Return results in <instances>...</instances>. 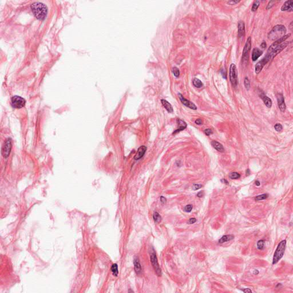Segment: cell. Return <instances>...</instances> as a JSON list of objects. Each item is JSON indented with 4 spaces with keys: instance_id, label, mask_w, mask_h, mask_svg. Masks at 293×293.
Listing matches in <instances>:
<instances>
[{
    "instance_id": "cell-1",
    "label": "cell",
    "mask_w": 293,
    "mask_h": 293,
    "mask_svg": "<svg viewBox=\"0 0 293 293\" xmlns=\"http://www.w3.org/2000/svg\"><path fill=\"white\" fill-rule=\"evenodd\" d=\"M31 9L36 18L39 20H44L47 14V7L44 3L36 2L31 5Z\"/></svg>"
},
{
    "instance_id": "cell-16",
    "label": "cell",
    "mask_w": 293,
    "mask_h": 293,
    "mask_svg": "<svg viewBox=\"0 0 293 293\" xmlns=\"http://www.w3.org/2000/svg\"><path fill=\"white\" fill-rule=\"evenodd\" d=\"M177 123L178 127H177V130H176L175 131L173 132V134L179 133V132L184 130V129H186V127H187V124H186V122L184 121L183 120L180 119H177Z\"/></svg>"
},
{
    "instance_id": "cell-42",
    "label": "cell",
    "mask_w": 293,
    "mask_h": 293,
    "mask_svg": "<svg viewBox=\"0 0 293 293\" xmlns=\"http://www.w3.org/2000/svg\"><path fill=\"white\" fill-rule=\"evenodd\" d=\"M195 123L197 125H201L202 124V120H201L200 119H196L195 120Z\"/></svg>"
},
{
    "instance_id": "cell-37",
    "label": "cell",
    "mask_w": 293,
    "mask_h": 293,
    "mask_svg": "<svg viewBox=\"0 0 293 293\" xmlns=\"http://www.w3.org/2000/svg\"><path fill=\"white\" fill-rule=\"evenodd\" d=\"M204 132L206 135L210 136L211 134L213 133V131H212L211 129L208 128V129H206V130L204 131Z\"/></svg>"
},
{
    "instance_id": "cell-6",
    "label": "cell",
    "mask_w": 293,
    "mask_h": 293,
    "mask_svg": "<svg viewBox=\"0 0 293 293\" xmlns=\"http://www.w3.org/2000/svg\"><path fill=\"white\" fill-rule=\"evenodd\" d=\"M26 101L18 96H13L11 99V105L14 108H21L25 106Z\"/></svg>"
},
{
    "instance_id": "cell-30",
    "label": "cell",
    "mask_w": 293,
    "mask_h": 293,
    "mask_svg": "<svg viewBox=\"0 0 293 293\" xmlns=\"http://www.w3.org/2000/svg\"><path fill=\"white\" fill-rule=\"evenodd\" d=\"M265 241L264 240H259L257 242V248L258 249L260 250H263L264 249V246H265Z\"/></svg>"
},
{
    "instance_id": "cell-34",
    "label": "cell",
    "mask_w": 293,
    "mask_h": 293,
    "mask_svg": "<svg viewBox=\"0 0 293 293\" xmlns=\"http://www.w3.org/2000/svg\"><path fill=\"white\" fill-rule=\"evenodd\" d=\"M274 128L277 132H280L282 130V129H283V127H282V125L280 124L277 123L276 124L274 125Z\"/></svg>"
},
{
    "instance_id": "cell-15",
    "label": "cell",
    "mask_w": 293,
    "mask_h": 293,
    "mask_svg": "<svg viewBox=\"0 0 293 293\" xmlns=\"http://www.w3.org/2000/svg\"><path fill=\"white\" fill-rule=\"evenodd\" d=\"M238 34L239 38L244 37L245 35V25L243 21H239L238 25Z\"/></svg>"
},
{
    "instance_id": "cell-25",
    "label": "cell",
    "mask_w": 293,
    "mask_h": 293,
    "mask_svg": "<svg viewBox=\"0 0 293 293\" xmlns=\"http://www.w3.org/2000/svg\"><path fill=\"white\" fill-rule=\"evenodd\" d=\"M111 270L112 273L113 275H114V276H116V277L118 276V274H119V270H118V265L116 264V263H115V264H113L112 266H111Z\"/></svg>"
},
{
    "instance_id": "cell-21",
    "label": "cell",
    "mask_w": 293,
    "mask_h": 293,
    "mask_svg": "<svg viewBox=\"0 0 293 293\" xmlns=\"http://www.w3.org/2000/svg\"><path fill=\"white\" fill-rule=\"evenodd\" d=\"M211 145L215 149L217 150V151L219 152H223L225 151V149H224L223 146L218 142H216V141H213V142H211Z\"/></svg>"
},
{
    "instance_id": "cell-47",
    "label": "cell",
    "mask_w": 293,
    "mask_h": 293,
    "mask_svg": "<svg viewBox=\"0 0 293 293\" xmlns=\"http://www.w3.org/2000/svg\"><path fill=\"white\" fill-rule=\"evenodd\" d=\"M221 181H222V182L223 183H225V184H228V181H227V180H226L225 179H223Z\"/></svg>"
},
{
    "instance_id": "cell-17",
    "label": "cell",
    "mask_w": 293,
    "mask_h": 293,
    "mask_svg": "<svg viewBox=\"0 0 293 293\" xmlns=\"http://www.w3.org/2000/svg\"><path fill=\"white\" fill-rule=\"evenodd\" d=\"M133 263H134V267H135V271L136 272V273L137 275L140 274L142 273V266H141L140 261H139V259L138 257L135 258V259H134V261H133Z\"/></svg>"
},
{
    "instance_id": "cell-29",
    "label": "cell",
    "mask_w": 293,
    "mask_h": 293,
    "mask_svg": "<svg viewBox=\"0 0 293 293\" xmlns=\"http://www.w3.org/2000/svg\"><path fill=\"white\" fill-rule=\"evenodd\" d=\"M268 195L267 194H262V195H258L257 196H256L255 198V200L256 201H259V200H265L267 199V198H268Z\"/></svg>"
},
{
    "instance_id": "cell-3",
    "label": "cell",
    "mask_w": 293,
    "mask_h": 293,
    "mask_svg": "<svg viewBox=\"0 0 293 293\" xmlns=\"http://www.w3.org/2000/svg\"><path fill=\"white\" fill-rule=\"evenodd\" d=\"M286 246V240H282L278 244L276 250H275L274 254L273 265L276 264L283 257L285 251Z\"/></svg>"
},
{
    "instance_id": "cell-39",
    "label": "cell",
    "mask_w": 293,
    "mask_h": 293,
    "mask_svg": "<svg viewBox=\"0 0 293 293\" xmlns=\"http://www.w3.org/2000/svg\"><path fill=\"white\" fill-rule=\"evenodd\" d=\"M160 202H161V204H165L167 202V199L165 197H164V196H160Z\"/></svg>"
},
{
    "instance_id": "cell-7",
    "label": "cell",
    "mask_w": 293,
    "mask_h": 293,
    "mask_svg": "<svg viewBox=\"0 0 293 293\" xmlns=\"http://www.w3.org/2000/svg\"><path fill=\"white\" fill-rule=\"evenodd\" d=\"M251 49V38L249 37L248 38L245 45H244L243 51L242 53V60L244 61H247L249 60V56L250 52Z\"/></svg>"
},
{
    "instance_id": "cell-10",
    "label": "cell",
    "mask_w": 293,
    "mask_h": 293,
    "mask_svg": "<svg viewBox=\"0 0 293 293\" xmlns=\"http://www.w3.org/2000/svg\"><path fill=\"white\" fill-rule=\"evenodd\" d=\"M289 44V42H288V41H285L284 42L282 43L281 44H280V45L277 46V47L275 48L271 53H267V54H269L270 56H271V58H273L274 57H275L276 56L277 54H279L280 52H281L283 51V50L285 49V48L286 47V46L288 45Z\"/></svg>"
},
{
    "instance_id": "cell-5",
    "label": "cell",
    "mask_w": 293,
    "mask_h": 293,
    "mask_svg": "<svg viewBox=\"0 0 293 293\" xmlns=\"http://www.w3.org/2000/svg\"><path fill=\"white\" fill-rule=\"evenodd\" d=\"M230 80L232 87H236L238 85V72L235 64H231L230 67Z\"/></svg>"
},
{
    "instance_id": "cell-13",
    "label": "cell",
    "mask_w": 293,
    "mask_h": 293,
    "mask_svg": "<svg viewBox=\"0 0 293 293\" xmlns=\"http://www.w3.org/2000/svg\"><path fill=\"white\" fill-rule=\"evenodd\" d=\"M277 102H278V107L280 111L283 112L285 111L286 106L285 103V98L282 93H278L277 95Z\"/></svg>"
},
{
    "instance_id": "cell-38",
    "label": "cell",
    "mask_w": 293,
    "mask_h": 293,
    "mask_svg": "<svg viewBox=\"0 0 293 293\" xmlns=\"http://www.w3.org/2000/svg\"><path fill=\"white\" fill-rule=\"evenodd\" d=\"M220 73H221V75L222 76H223V79H227V73H226V71L225 69H222L220 70Z\"/></svg>"
},
{
    "instance_id": "cell-12",
    "label": "cell",
    "mask_w": 293,
    "mask_h": 293,
    "mask_svg": "<svg viewBox=\"0 0 293 293\" xmlns=\"http://www.w3.org/2000/svg\"><path fill=\"white\" fill-rule=\"evenodd\" d=\"M179 99H180L181 102L183 105L184 106L187 107H188L189 108H190V109H192V110H196L197 109V107L195 106V104H194L192 102H191L188 100H187L186 99H185L183 96H182V94L180 93H179Z\"/></svg>"
},
{
    "instance_id": "cell-45",
    "label": "cell",
    "mask_w": 293,
    "mask_h": 293,
    "mask_svg": "<svg viewBox=\"0 0 293 293\" xmlns=\"http://www.w3.org/2000/svg\"><path fill=\"white\" fill-rule=\"evenodd\" d=\"M246 176H249L250 175V171L249 169H247L246 171Z\"/></svg>"
},
{
    "instance_id": "cell-44",
    "label": "cell",
    "mask_w": 293,
    "mask_h": 293,
    "mask_svg": "<svg viewBox=\"0 0 293 293\" xmlns=\"http://www.w3.org/2000/svg\"><path fill=\"white\" fill-rule=\"evenodd\" d=\"M203 195H204V192H203V191H200V192H198L197 194L198 197H199V198L203 197Z\"/></svg>"
},
{
    "instance_id": "cell-2",
    "label": "cell",
    "mask_w": 293,
    "mask_h": 293,
    "mask_svg": "<svg viewBox=\"0 0 293 293\" xmlns=\"http://www.w3.org/2000/svg\"><path fill=\"white\" fill-rule=\"evenodd\" d=\"M286 32V28L285 26L277 25L268 33V39L271 41H275L285 36Z\"/></svg>"
},
{
    "instance_id": "cell-8",
    "label": "cell",
    "mask_w": 293,
    "mask_h": 293,
    "mask_svg": "<svg viewBox=\"0 0 293 293\" xmlns=\"http://www.w3.org/2000/svg\"><path fill=\"white\" fill-rule=\"evenodd\" d=\"M271 58V56L269 54H266V56L264 58H263L261 60L258 61V63L255 65V73L256 74H259L262 71L265 65L270 61Z\"/></svg>"
},
{
    "instance_id": "cell-27",
    "label": "cell",
    "mask_w": 293,
    "mask_h": 293,
    "mask_svg": "<svg viewBox=\"0 0 293 293\" xmlns=\"http://www.w3.org/2000/svg\"><path fill=\"white\" fill-rule=\"evenodd\" d=\"M229 177L231 179H238L240 177V175L237 172H233L230 173Z\"/></svg>"
},
{
    "instance_id": "cell-32",
    "label": "cell",
    "mask_w": 293,
    "mask_h": 293,
    "mask_svg": "<svg viewBox=\"0 0 293 293\" xmlns=\"http://www.w3.org/2000/svg\"><path fill=\"white\" fill-rule=\"evenodd\" d=\"M244 84L246 89H247V90H249L250 88V80H249V79H248V77H245L244 81Z\"/></svg>"
},
{
    "instance_id": "cell-48",
    "label": "cell",
    "mask_w": 293,
    "mask_h": 293,
    "mask_svg": "<svg viewBox=\"0 0 293 293\" xmlns=\"http://www.w3.org/2000/svg\"><path fill=\"white\" fill-rule=\"evenodd\" d=\"M253 274L255 275H258V274H259V271L257 270H255L254 271H253Z\"/></svg>"
},
{
    "instance_id": "cell-26",
    "label": "cell",
    "mask_w": 293,
    "mask_h": 293,
    "mask_svg": "<svg viewBox=\"0 0 293 293\" xmlns=\"http://www.w3.org/2000/svg\"><path fill=\"white\" fill-rule=\"evenodd\" d=\"M153 219L156 223H159L162 219L161 216L158 212H155L153 214Z\"/></svg>"
},
{
    "instance_id": "cell-35",
    "label": "cell",
    "mask_w": 293,
    "mask_h": 293,
    "mask_svg": "<svg viewBox=\"0 0 293 293\" xmlns=\"http://www.w3.org/2000/svg\"><path fill=\"white\" fill-rule=\"evenodd\" d=\"M202 187H203V186L201 185V184H194V185L192 186V189H194V190H195V191L198 190V189L201 188Z\"/></svg>"
},
{
    "instance_id": "cell-31",
    "label": "cell",
    "mask_w": 293,
    "mask_h": 293,
    "mask_svg": "<svg viewBox=\"0 0 293 293\" xmlns=\"http://www.w3.org/2000/svg\"><path fill=\"white\" fill-rule=\"evenodd\" d=\"M172 72L173 73V75L175 76L176 77H178L180 75V70L177 67H173L172 69Z\"/></svg>"
},
{
    "instance_id": "cell-23",
    "label": "cell",
    "mask_w": 293,
    "mask_h": 293,
    "mask_svg": "<svg viewBox=\"0 0 293 293\" xmlns=\"http://www.w3.org/2000/svg\"><path fill=\"white\" fill-rule=\"evenodd\" d=\"M262 96V99L263 101V103H264V104H265V106H266L267 107L270 108L272 106V101L270 99L269 97H267V96L265 95V94H263V95H261Z\"/></svg>"
},
{
    "instance_id": "cell-11",
    "label": "cell",
    "mask_w": 293,
    "mask_h": 293,
    "mask_svg": "<svg viewBox=\"0 0 293 293\" xmlns=\"http://www.w3.org/2000/svg\"><path fill=\"white\" fill-rule=\"evenodd\" d=\"M12 149V140L10 139H7L5 142L4 146L2 149V154L4 158H8L9 156L10 151Z\"/></svg>"
},
{
    "instance_id": "cell-20",
    "label": "cell",
    "mask_w": 293,
    "mask_h": 293,
    "mask_svg": "<svg viewBox=\"0 0 293 293\" xmlns=\"http://www.w3.org/2000/svg\"><path fill=\"white\" fill-rule=\"evenodd\" d=\"M161 104H163L164 107L165 108V109L167 110V111L168 112V113L173 112V108H172V106H171V104L170 103L168 102L167 100H164V99L161 100Z\"/></svg>"
},
{
    "instance_id": "cell-41",
    "label": "cell",
    "mask_w": 293,
    "mask_h": 293,
    "mask_svg": "<svg viewBox=\"0 0 293 293\" xmlns=\"http://www.w3.org/2000/svg\"><path fill=\"white\" fill-rule=\"evenodd\" d=\"M196 219L195 218H190L189 219V224H194L195 223H196Z\"/></svg>"
},
{
    "instance_id": "cell-14",
    "label": "cell",
    "mask_w": 293,
    "mask_h": 293,
    "mask_svg": "<svg viewBox=\"0 0 293 293\" xmlns=\"http://www.w3.org/2000/svg\"><path fill=\"white\" fill-rule=\"evenodd\" d=\"M146 149H147V148H146V146H140V147L138 148L137 153L136 154L135 157H134V159L135 160H140V159H142L143 157L144 156V155H145Z\"/></svg>"
},
{
    "instance_id": "cell-28",
    "label": "cell",
    "mask_w": 293,
    "mask_h": 293,
    "mask_svg": "<svg viewBox=\"0 0 293 293\" xmlns=\"http://www.w3.org/2000/svg\"><path fill=\"white\" fill-rule=\"evenodd\" d=\"M260 2H260L259 1H255L253 4L252 8H251V11L253 12H256L258 9V8H259Z\"/></svg>"
},
{
    "instance_id": "cell-40",
    "label": "cell",
    "mask_w": 293,
    "mask_h": 293,
    "mask_svg": "<svg viewBox=\"0 0 293 293\" xmlns=\"http://www.w3.org/2000/svg\"><path fill=\"white\" fill-rule=\"evenodd\" d=\"M240 2V1H227V3L229 5H233L237 4V3H239Z\"/></svg>"
},
{
    "instance_id": "cell-36",
    "label": "cell",
    "mask_w": 293,
    "mask_h": 293,
    "mask_svg": "<svg viewBox=\"0 0 293 293\" xmlns=\"http://www.w3.org/2000/svg\"><path fill=\"white\" fill-rule=\"evenodd\" d=\"M275 1H270L269 2H268V3L267 6V7H266L267 9L268 10V9H271L272 8V7H273L274 6V5H275Z\"/></svg>"
},
{
    "instance_id": "cell-33",
    "label": "cell",
    "mask_w": 293,
    "mask_h": 293,
    "mask_svg": "<svg viewBox=\"0 0 293 293\" xmlns=\"http://www.w3.org/2000/svg\"><path fill=\"white\" fill-rule=\"evenodd\" d=\"M193 208V207L192 205L191 204H188L187 206H186L184 207V211L186 212V213H191V211H192Z\"/></svg>"
},
{
    "instance_id": "cell-4",
    "label": "cell",
    "mask_w": 293,
    "mask_h": 293,
    "mask_svg": "<svg viewBox=\"0 0 293 293\" xmlns=\"http://www.w3.org/2000/svg\"><path fill=\"white\" fill-rule=\"evenodd\" d=\"M150 259H151L152 265L157 275L159 277H160L161 275V270L159 266V265L158 258H157L155 251L153 249H152L151 253H150Z\"/></svg>"
},
{
    "instance_id": "cell-19",
    "label": "cell",
    "mask_w": 293,
    "mask_h": 293,
    "mask_svg": "<svg viewBox=\"0 0 293 293\" xmlns=\"http://www.w3.org/2000/svg\"><path fill=\"white\" fill-rule=\"evenodd\" d=\"M263 52L261 51L257 48H255L253 49L252 53V60L253 61H255L258 59V58L262 54Z\"/></svg>"
},
{
    "instance_id": "cell-43",
    "label": "cell",
    "mask_w": 293,
    "mask_h": 293,
    "mask_svg": "<svg viewBox=\"0 0 293 293\" xmlns=\"http://www.w3.org/2000/svg\"><path fill=\"white\" fill-rule=\"evenodd\" d=\"M241 290H242V292H243L244 293H252V290H250V289L246 288V289H241Z\"/></svg>"
},
{
    "instance_id": "cell-24",
    "label": "cell",
    "mask_w": 293,
    "mask_h": 293,
    "mask_svg": "<svg viewBox=\"0 0 293 293\" xmlns=\"http://www.w3.org/2000/svg\"><path fill=\"white\" fill-rule=\"evenodd\" d=\"M192 84H193V85H194V87H195L196 88H200L202 87L203 85V82H201V81H200L199 79H198L197 78L194 79V80H193V81H192Z\"/></svg>"
},
{
    "instance_id": "cell-9",
    "label": "cell",
    "mask_w": 293,
    "mask_h": 293,
    "mask_svg": "<svg viewBox=\"0 0 293 293\" xmlns=\"http://www.w3.org/2000/svg\"><path fill=\"white\" fill-rule=\"evenodd\" d=\"M291 36V33H289V34H287L285 35L283 37L280 38V39L277 40V41H275V42H274L273 44H272L269 48H268V51H267V53H270L272 51H273L274 49H275V48L277 47V46H278V45H280V44H281L282 43H283L286 41V40L288 39L289 37H290Z\"/></svg>"
},
{
    "instance_id": "cell-49",
    "label": "cell",
    "mask_w": 293,
    "mask_h": 293,
    "mask_svg": "<svg viewBox=\"0 0 293 293\" xmlns=\"http://www.w3.org/2000/svg\"><path fill=\"white\" fill-rule=\"evenodd\" d=\"M255 184H256V186H259L260 185H261V183H260L259 181L256 180V182H255Z\"/></svg>"
},
{
    "instance_id": "cell-22",
    "label": "cell",
    "mask_w": 293,
    "mask_h": 293,
    "mask_svg": "<svg viewBox=\"0 0 293 293\" xmlns=\"http://www.w3.org/2000/svg\"><path fill=\"white\" fill-rule=\"evenodd\" d=\"M234 235H224L219 240V243H223L228 242V241L232 240L234 239Z\"/></svg>"
},
{
    "instance_id": "cell-18",
    "label": "cell",
    "mask_w": 293,
    "mask_h": 293,
    "mask_svg": "<svg viewBox=\"0 0 293 293\" xmlns=\"http://www.w3.org/2000/svg\"><path fill=\"white\" fill-rule=\"evenodd\" d=\"M281 10L282 11L292 12L293 10V1H286L281 7Z\"/></svg>"
},
{
    "instance_id": "cell-46",
    "label": "cell",
    "mask_w": 293,
    "mask_h": 293,
    "mask_svg": "<svg viewBox=\"0 0 293 293\" xmlns=\"http://www.w3.org/2000/svg\"><path fill=\"white\" fill-rule=\"evenodd\" d=\"M261 46L263 48H265L266 47V43L265 42H263L262 43V44H261Z\"/></svg>"
}]
</instances>
